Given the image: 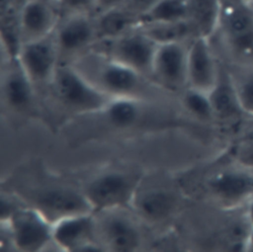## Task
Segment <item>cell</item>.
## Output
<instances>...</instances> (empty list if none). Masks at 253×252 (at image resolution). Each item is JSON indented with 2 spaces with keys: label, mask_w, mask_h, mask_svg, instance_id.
<instances>
[{
  "label": "cell",
  "mask_w": 253,
  "mask_h": 252,
  "mask_svg": "<svg viewBox=\"0 0 253 252\" xmlns=\"http://www.w3.org/2000/svg\"><path fill=\"white\" fill-rule=\"evenodd\" d=\"M2 99L9 110L29 114L36 108V87L17 58L3 57Z\"/></svg>",
  "instance_id": "16"
},
{
  "label": "cell",
  "mask_w": 253,
  "mask_h": 252,
  "mask_svg": "<svg viewBox=\"0 0 253 252\" xmlns=\"http://www.w3.org/2000/svg\"><path fill=\"white\" fill-rule=\"evenodd\" d=\"M146 103L148 102L129 97L112 98L99 115L113 128L129 129L142 121Z\"/></svg>",
  "instance_id": "19"
},
{
  "label": "cell",
  "mask_w": 253,
  "mask_h": 252,
  "mask_svg": "<svg viewBox=\"0 0 253 252\" xmlns=\"http://www.w3.org/2000/svg\"><path fill=\"white\" fill-rule=\"evenodd\" d=\"M251 1H252V3H253V0H251Z\"/></svg>",
  "instance_id": "32"
},
{
  "label": "cell",
  "mask_w": 253,
  "mask_h": 252,
  "mask_svg": "<svg viewBox=\"0 0 253 252\" xmlns=\"http://www.w3.org/2000/svg\"><path fill=\"white\" fill-rule=\"evenodd\" d=\"M159 1L160 0H126L124 6L132 13L139 16L141 20V17L146 14L152 7H154Z\"/></svg>",
  "instance_id": "28"
},
{
  "label": "cell",
  "mask_w": 253,
  "mask_h": 252,
  "mask_svg": "<svg viewBox=\"0 0 253 252\" xmlns=\"http://www.w3.org/2000/svg\"><path fill=\"white\" fill-rule=\"evenodd\" d=\"M142 180L135 171L113 168L96 173L81 189L93 212L130 208Z\"/></svg>",
  "instance_id": "3"
},
{
  "label": "cell",
  "mask_w": 253,
  "mask_h": 252,
  "mask_svg": "<svg viewBox=\"0 0 253 252\" xmlns=\"http://www.w3.org/2000/svg\"><path fill=\"white\" fill-rule=\"evenodd\" d=\"M157 47L158 43L139 26L117 38L99 41L93 48L150 79Z\"/></svg>",
  "instance_id": "6"
},
{
  "label": "cell",
  "mask_w": 253,
  "mask_h": 252,
  "mask_svg": "<svg viewBox=\"0 0 253 252\" xmlns=\"http://www.w3.org/2000/svg\"><path fill=\"white\" fill-rule=\"evenodd\" d=\"M212 38L218 40L226 63L253 66L252 1H222L218 27Z\"/></svg>",
  "instance_id": "2"
},
{
  "label": "cell",
  "mask_w": 253,
  "mask_h": 252,
  "mask_svg": "<svg viewBox=\"0 0 253 252\" xmlns=\"http://www.w3.org/2000/svg\"><path fill=\"white\" fill-rule=\"evenodd\" d=\"M24 203L42 212L52 223L64 216L93 211L82 189L67 185H44L24 198Z\"/></svg>",
  "instance_id": "10"
},
{
  "label": "cell",
  "mask_w": 253,
  "mask_h": 252,
  "mask_svg": "<svg viewBox=\"0 0 253 252\" xmlns=\"http://www.w3.org/2000/svg\"><path fill=\"white\" fill-rule=\"evenodd\" d=\"M17 59L36 89L49 87L60 64L53 34L22 43Z\"/></svg>",
  "instance_id": "12"
},
{
  "label": "cell",
  "mask_w": 253,
  "mask_h": 252,
  "mask_svg": "<svg viewBox=\"0 0 253 252\" xmlns=\"http://www.w3.org/2000/svg\"><path fill=\"white\" fill-rule=\"evenodd\" d=\"M246 251L253 252V225L251 226V229L246 240Z\"/></svg>",
  "instance_id": "31"
},
{
  "label": "cell",
  "mask_w": 253,
  "mask_h": 252,
  "mask_svg": "<svg viewBox=\"0 0 253 252\" xmlns=\"http://www.w3.org/2000/svg\"><path fill=\"white\" fill-rule=\"evenodd\" d=\"M140 28L158 44L171 42H185L193 39L186 21L174 23H143Z\"/></svg>",
  "instance_id": "23"
},
{
  "label": "cell",
  "mask_w": 253,
  "mask_h": 252,
  "mask_svg": "<svg viewBox=\"0 0 253 252\" xmlns=\"http://www.w3.org/2000/svg\"><path fill=\"white\" fill-rule=\"evenodd\" d=\"M52 244L65 251H105L96 236L93 211L67 215L54 221Z\"/></svg>",
  "instance_id": "13"
},
{
  "label": "cell",
  "mask_w": 253,
  "mask_h": 252,
  "mask_svg": "<svg viewBox=\"0 0 253 252\" xmlns=\"http://www.w3.org/2000/svg\"><path fill=\"white\" fill-rule=\"evenodd\" d=\"M235 160L253 168V131L246 134L238 144Z\"/></svg>",
  "instance_id": "27"
},
{
  "label": "cell",
  "mask_w": 253,
  "mask_h": 252,
  "mask_svg": "<svg viewBox=\"0 0 253 252\" xmlns=\"http://www.w3.org/2000/svg\"><path fill=\"white\" fill-rule=\"evenodd\" d=\"M210 98L215 121L232 122L240 116L246 115L238 104L226 64L222 61L217 83L210 93Z\"/></svg>",
  "instance_id": "20"
},
{
  "label": "cell",
  "mask_w": 253,
  "mask_h": 252,
  "mask_svg": "<svg viewBox=\"0 0 253 252\" xmlns=\"http://www.w3.org/2000/svg\"><path fill=\"white\" fill-rule=\"evenodd\" d=\"M221 1H224V0H221Z\"/></svg>",
  "instance_id": "33"
},
{
  "label": "cell",
  "mask_w": 253,
  "mask_h": 252,
  "mask_svg": "<svg viewBox=\"0 0 253 252\" xmlns=\"http://www.w3.org/2000/svg\"><path fill=\"white\" fill-rule=\"evenodd\" d=\"M221 60L211 39L194 38L188 48V86L211 93L217 83Z\"/></svg>",
  "instance_id": "14"
},
{
  "label": "cell",
  "mask_w": 253,
  "mask_h": 252,
  "mask_svg": "<svg viewBox=\"0 0 253 252\" xmlns=\"http://www.w3.org/2000/svg\"><path fill=\"white\" fill-rule=\"evenodd\" d=\"M96 236L105 251L127 252L142 244L139 218L129 208L94 212Z\"/></svg>",
  "instance_id": "7"
},
{
  "label": "cell",
  "mask_w": 253,
  "mask_h": 252,
  "mask_svg": "<svg viewBox=\"0 0 253 252\" xmlns=\"http://www.w3.org/2000/svg\"><path fill=\"white\" fill-rule=\"evenodd\" d=\"M60 18L56 0H25L20 11L22 43L53 34Z\"/></svg>",
  "instance_id": "17"
},
{
  "label": "cell",
  "mask_w": 253,
  "mask_h": 252,
  "mask_svg": "<svg viewBox=\"0 0 253 252\" xmlns=\"http://www.w3.org/2000/svg\"><path fill=\"white\" fill-rule=\"evenodd\" d=\"M222 9L221 0H187L186 22L194 38L211 39Z\"/></svg>",
  "instance_id": "18"
},
{
  "label": "cell",
  "mask_w": 253,
  "mask_h": 252,
  "mask_svg": "<svg viewBox=\"0 0 253 252\" xmlns=\"http://www.w3.org/2000/svg\"><path fill=\"white\" fill-rule=\"evenodd\" d=\"M181 102L184 109L195 119L204 123L215 122V116L210 94L186 87L181 92Z\"/></svg>",
  "instance_id": "24"
},
{
  "label": "cell",
  "mask_w": 253,
  "mask_h": 252,
  "mask_svg": "<svg viewBox=\"0 0 253 252\" xmlns=\"http://www.w3.org/2000/svg\"><path fill=\"white\" fill-rule=\"evenodd\" d=\"M125 1L126 0H97V13L123 6L125 4Z\"/></svg>",
  "instance_id": "29"
},
{
  "label": "cell",
  "mask_w": 253,
  "mask_h": 252,
  "mask_svg": "<svg viewBox=\"0 0 253 252\" xmlns=\"http://www.w3.org/2000/svg\"><path fill=\"white\" fill-rule=\"evenodd\" d=\"M179 199L170 187L163 185H139L130 210L141 221L158 223L167 220L177 210Z\"/></svg>",
  "instance_id": "15"
},
{
  "label": "cell",
  "mask_w": 253,
  "mask_h": 252,
  "mask_svg": "<svg viewBox=\"0 0 253 252\" xmlns=\"http://www.w3.org/2000/svg\"><path fill=\"white\" fill-rule=\"evenodd\" d=\"M95 24L98 42L111 40L140 26V17L126 9L124 5L97 13Z\"/></svg>",
  "instance_id": "21"
},
{
  "label": "cell",
  "mask_w": 253,
  "mask_h": 252,
  "mask_svg": "<svg viewBox=\"0 0 253 252\" xmlns=\"http://www.w3.org/2000/svg\"><path fill=\"white\" fill-rule=\"evenodd\" d=\"M61 17L68 15H93L97 13V0H56Z\"/></svg>",
  "instance_id": "26"
},
{
  "label": "cell",
  "mask_w": 253,
  "mask_h": 252,
  "mask_svg": "<svg viewBox=\"0 0 253 252\" xmlns=\"http://www.w3.org/2000/svg\"><path fill=\"white\" fill-rule=\"evenodd\" d=\"M49 88L65 110L79 115L99 114L112 99L70 63L59 64Z\"/></svg>",
  "instance_id": "4"
},
{
  "label": "cell",
  "mask_w": 253,
  "mask_h": 252,
  "mask_svg": "<svg viewBox=\"0 0 253 252\" xmlns=\"http://www.w3.org/2000/svg\"><path fill=\"white\" fill-rule=\"evenodd\" d=\"M70 64L110 98L129 97L150 102L162 90L149 78L94 48Z\"/></svg>",
  "instance_id": "1"
},
{
  "label": "cell",
  "mask_w": 253,
  "mask_h": 252,
  "mask_svg": "<svg viewBox=\"0 0 253 252\" xmlns=\"http://www.w3.org/2000/svg\"><path fill=\"white\" fill-rule=\"evenodd\" d=\"M190 41L159 43L150 74L151 81L168 92H182L188 86Z\"/></svg>",
  "instance_id": "11"
},
{
  "label": "cell",
  "mask_w": 253,
  "mask_h": 252,
  "mask_svg": "<svg viewBox=\"0 0 253 252\" xmlns=\"http://www.w3.org/2000/svg\"><path fill=\"white\" fill-rule=\"evenodd\" d=\"M244 212H245L248 220L250 221V223L253 225V198L249 201V203L245 207Z\"/></svg>",
  "instance_id": "30"
},
{
  "label": "cell",
  "mask_w": 253,
  "mask_h": 252,
  "mask_svg": "<svg viewBox=\"0 0 253 252\" xmlns=\"http://www.w3.org/2000/svg\"><path fill=\"white\" fill-rule=\"evenodd\" d=\"M209 197L227 210H244L253 198V168L234 159L214 170L206 180Z\"/></svg>",
  "instance_id": "5"
},
{
  "label": "cell",
  "mask_w": 253,
  "mask_h": 252,
  "mask_svg": "<svg viewBox=\"0 0 253 252\" xmlns=\"http://www.w3.org/2000/svg\"><path fill=\"white\" fill-rule=\"evenodd\" d=\"M9 243L21 251H41L52 243V222L39 210L24 203L4 221Z\"/></svg>",
  "instance_id": "8"
},
{
  "label": "cell",
  "mask_w": 253,
  "mask_h": 252,
  "mask_svg": "<svg viewBox=\"0 0 253 252\" xmlns=\"http://www.w3.org/2000/svg\"><path fill=\"white\" fill-rule=\"evenodd\" d=\"M225 64L241 110L253 118V66Z\"/></svg>",
  "instance_id": "22"
},
{
  "label": "cell",
  "mask_w": 253,
  "mask_h": 252,
  "mask_svg": "<svg viewBox=\"0 0 253 252\" xmlns=\"http://www.w3.org/2000/svg\"><path fill=\"white\" fill-rule=\"evenodd\" d=\"M60 63H72L98 42L93 15L62 16L53 32Z\"/></svg>",
  "instance_id": "9"
},
{
  "label": "cell",
  "mask_w": 253,
  "mask_h": 252,
  "mask_svg": "<svg viewBox=\"0 0 253 252\" xmlns=\"http://www.w3.org/2000/svg\"><path fill=\"white\" fill-rule=\"evenodd\" d=\"M187 0H160L141 17L143 23H174L186 21Z\"/></svg>",
  "instance_id": "25"
}]
</instances>
